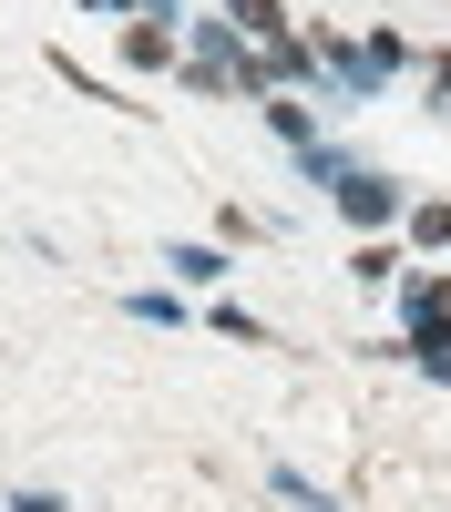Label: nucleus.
Wrapping results in <instances>:
<instances>
[{
  "label": "nucleus",
  "instance_id": "obj_3",
  "mask_svg": "<svg viewBox=\"0 0 451 512\" xmlns=\"http://www.w3.org/2000/svg\"><path fill=\"white\" fill-rule=\"evenodd\" d=\"M11 512H62V502H52V492H21V502H11Z\"/></svg>",
  "mask_w": 451,
  "mask_h": 512
},
{
  "label": "nucleus",
  "instance_id": "obj_1",
  "mask_svg": "<svg viewBox=\"0 0 451 512\" xmlns=\"http://www.w3.org/2000/svg\"><path fill=\"white\" fill-rule=\"evenodd\" d=\"M339 205H349L359 226H380V216H390V185H380V175H349V185H339Z\"/></svg>",
  "mask_w": 451,
  "mask_h": 512
},
{
  "label": "nucleus",
  "instance_id": "obj_2",
  "mask_svg": "<svg viewBox=\"0 0 451 512\" xmlns=\"http://www.w3.org/2000/svg\"><path fill=\"white\" fill-rule=\"evenodd\" d=\"M164 52H175V31H154V21H134V31H123V62H144V72H154Z\"/></svg>",
  "mask_w": 451,
  "mask_h": 512
}]
</instances>
